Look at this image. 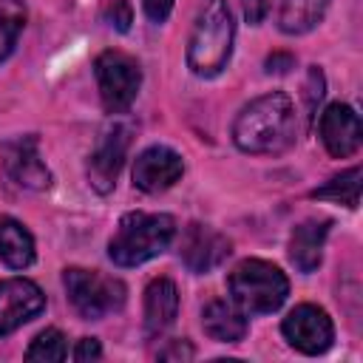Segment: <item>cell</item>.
I'll return each instance as SVG.
<instances>
[{"label":"cell","mask_w":363,"mask_h":363,"mask_svg":"<svg viewBox=\"0 0 363 363\" xmlns=\"http://www.w3.org/2000/svg\"><path fill=\"white\" fill-rule=\"evenodd\" d=\"M284 337L289 346H295L303 354H320L332 346L335 340V326L332 318L315 306V303H301L284 318Z\"/></svg>","instance_id":"obj_7"},{"label":"cell","mask_w":363,"mask_h":363,"mask_svg":"<svg viewBox=\"0 0 363 363\" xmlns=\"http://www.w3.org/2000/svg\"><path fill=\"white\" fill-rule=\"evenodd\" d=\"M329 235V221L326 218H309L292 230L289 238V258L301 272H315L323 258V244Z\"/></svg>","instance_id":"obj_14"},{"label":"cell","mask_w":363,"mask_h":363,"mask_svg":"<svg viewBox=\"0 0 363 363\" xmlns=\"http://www.w3.org/2000/svg\"><path fill=\"white\" fill-rule=\"evenodd\" d=\"M0 261L11 269H26L34 264V238L11 216L0 218Z\"/></svg>","instance_id":"obj_17"},{"label":"cell","mask_w":363,"mask_h":363,"mask_svg":"<svg viewBox=\"0 0 363 363\" xmlns=\"http://www.w3.org/2000/svg\"><path fill=\"white\" fill-rule=\"evenodd\" d=\"M312 199H323V201L357 207L360 204V167H352V170L335 176L332 182H326L323 187H315L312 190Z\"/></svg>","instance_id":"obj_19"},{"label":"cell","mask_w":363,"mask_h":363,"mask_svg":"<svg viewBox=\"0 0 363 363\" xmlns=\"http://www.w3.org/2000/svg\"><path fill=\"white\" fill-rule=\"evenodd\" d=\"M201 326L218 343H235L247 335V318L235 301H210L201 312Z\"/></svg>","instance_id":"obj_16"},{"label":"cell","mask_w":363,"mask_h":363,"mask_svg":"<svg viewBox=\"0 0 363 363\" xmlns=\"http://www.w3.org/2000/svg\"><path fill=\"white\" fill-rule=\"evenodd\" d=\"M184 173V162L176 150L164 145H153L136 156L133 164V184L145 193H162L170 184H176Z\"/></svg>","instance_id":"obj_9"},{"label":"cell","mask_w":363,"mask_h":363,"mask_svg":"<svg viewBox=\"0 0 363 363\" xmlns=\"http://www.w3.org/2000/svg\"><path fill=\"white\" fill-rule=\"evenodd\" d=\"M230 255V241L207 224H190L182 235V261L190 272H210Z\"/></svg>","instance_id":"obj_13"},{"label":"cell","mask_w":363,"mask_h":363,"mask_svg":"<svg viewBox=\"0 0 363 363\" xmlns=\"http://www.w3.org/2000/svg\"><path fill=\"white\" fill-rule=\"evenodd\" d=\"M108 20L119 31H128V26H130V6H128V0H113V6L108 9Z\"/></svg>","instance_id":"obj_22"},{"label":"cell","mask_w":363,"mask_h":363,"mask_svg":"<svg viewBox=\"0 0 363 363\" xmlns=\"http://www.w3.org/2000/svg\"><path fill=\"white\" fill-rule=\"evenodd\" d=\"M295 108L286 94L272 91L250 105L233 122V142L244 153H281L295 142Z\"/></svg>","instance_id":"obj_1"},{"label":"cell","mask_w":363,"mask_h":363,"mask_svg":"<svg viewBox=\"0 0 363 363\" xmlns=\"http://www.w3.org/2000/svg\"><path fill=\"white\" fill-rule=\"evenodd\" d=\"M45 306L43 289L28 278H6L0 281V335L20 329L26 320L40 315Z\"/></svg>","instance_id":"obj_8"},{"label":"cell","mask_w":363,"mask_h":363,"mask_svg":"<svg viewBox=\"0 0 363 363\" xmlns=\"http://www.w3.org/2000/svg\"><path fill=\"white\" fill-rule=\"evenodd\" d=\"M179 312V289L170 278H153L145 289V332L162 335Z\"/></svg>","instance_id":"obj_15"},{"label":"cell","mask_w":363,"mask_h":363,"mask_svg":"<svg viewBox=\"0 0 363 363\" xmlns=\"http://www.w3.org/2000/svg\"><path fill=\"white\" fill-rule=\"evenodd\" d=\"M193 354H196V352H193V346H190L187 340H170V346L159 352L162 360H190Z\"/></svg>","instance_id":"obj_24"},{"label":"cell","mask_w":363,"mask_h":363,"mask_svg":"<svg viewBox=\"0 0 363 363\" xmlns=\"http://www.w3.org/2000/svg\"><path fill=\"white\" fill-rule=\"evenodd\" d=\"M65 354H68V346H65L62 332H60V329H45V332H40V335L31 340V346H28V352H26V360L60 363V360H65Z\"/></svg>","instance_id":"obj_21"},{"label":"cell","mask_w":363,"mask_h":363,"mask_svg":"<svg viewBox=\"0 0 363 363\" xmlns=\"http://www.w3.org/2000/svg\"><path fill=\"white\" fill-rule=\"evenodd\" d=\"M3 164L9 176L28 190H45L51 184V173L40 156L37 139L34 136H20L3 145Z\"/></svg>","instance_id":"obj_11"},{"label":"cell","mask_w":363,"mask_h":363,"mask_svg":"<svg viewBox=\"0 0 363 363\" xmlns=\"http://www.w3.org/2000/svg\"><path fill=\"white\" fill-rule=\"evenodd\" d=\"M62 284H65V292H68L74 309L88 320L105 318V315L122 309V303H125V284L119 278L102 275L96 269L68 267L62 275Z\"/></svg>","instance_id":"obj_5"},{"label":"cell","mask_w":363,"mask_h":363,"mask_svg":"<svg viewBox=\"0 0 363 363\" xmlns=\"http://www.w3.org/2000/svg\"><path fill=\"white\" fill-rule=\"evenodd\" d=\"M306 88H309L306 91L309 111H315V102H320V96H323V74H320V68H312L309 71V85Z\"/></svg>","instance_id":"obj_27"},{"label":"cell","mask_w":363,"mask_h":363,"mask_svg":"<svg viewBox=\"0 0 363 363\" xmlns=\"http://www.w3.org/2000/svg\"><path fill=\"white\" fill-rule=\"evenodd\" d=\"M318 130L326 150L337 159H346L360 147V116L343 102H335L320 113Z\"/></svg>","instance_id":"obj_12"},{"label":"cell","mask_w":363,"mask_h":363,"mask_svg":"<svg viewBox=\"0 0 363 363\" xmlns=\"http://www.w3.org/2000/svg\"><path fill=\"white\" fill-rule=\"evenodd\" d=\"M128 142H130V130L125 125H113L102 133L96 150L91 153V162H88V179H91L94 190L108 193L116 184V176H119L125 153H128Z\"/></svg>","instance_id":"obj_10"},{"label":"cell","mask_w":363,"mask_h":363,"mask_svg":"<svg viewBox=\"0 0 363 363\" xmlns=\"http://www.w3.org/2000/svg\"><path fill=\"white\" fill-rule=\"evenodd\" d=\"M230 295L233 301L244 309V312H252V315H267V312H275L286 295H289V281L286 275L269 264V261H261V258H247L241 261L233 272H230Z\"/></svg>","instance_id":"obj_4"},{"label":"cell","mask_w":363,"mask_h":363,"mask_svg":"<svg viewBox=\"0 0 363 363\" xmlns=\"http://www.w3.org/2000/svg\"><path fill=\"white\" fill-rule=\"evenodd\" d=\"M142 9L153 23H162V20H167V14L173 9V0H142Z\"/></svg>","instance_id":"obj_26"},{"label":"cell","mask_w":363,"mask_h":363,"mask_svg":"<svg viewBox=\"0 0 363 363\" xmlns=\"http://www.w3.org/2000/svg\"><path fill=\"white\" fill-rule=\"evenodd\" d=\"M176 235V221L164 213H128L122 216L108 255L119 267H139L170 247Z\"/></svg>","instance_id":"obj_2"},{"label":"cell","mask_w":363,"mask_h":363,"mask_svg":"<svg viewBox=\"0 0 363 363\" xmlns=\"http://www.w3.org/2000/svg\"><path fill=\"white\" fill-rule=\"evenodd\" d=\"M23 26H26V3L0 0V62L14 51Z\"/></svg>","instance_id":"obj_20"},{"label":"cell","mask_w":363,"mask_h":363,"mask_svg":"<svg viewBox=\"0 0 363 363\" xmlns=\"http://www.w3.org/2000/svg\"><path fill=\"white\" fill-rule=\"evenodd\" d=\"M233 51V17L227 0H207L196 17L190 43H187V65L199 77H216Z\"/></svg>","instance_id":"obj_3"},{"label":"cell","mask_w":363,"mask_h":363,"mask_svg":"<svg viewBox=\"0 0 363 363\" xmlns=\"http://www.w3.org/2000/svg\"><path fill=\"white\" fill-rule=\"evenodd\" d=\"M241 9H244V17H247V23L258 26V23L267 17V11H269V3H267V0H241Z\"/></svg>","instance_id":"obj_25"},{"label":"cell","mask_w":363,"mask_h":363,"mask_svg":"<svg viewBox=\"0 0 363 363\" xmlns=\"http://www.w3.org/2000/svg\"><path fill=\"white\" fill-rule=\"evenodd\" d=\"M292 65H295L292 54H281V51H278V54L267 57V71H269V74H272V71H275V74H284V71H289Z\"/></svg>","instance_id":"obj_28"},{"label":"cell","mask_w":363,"mask_h":363,"mask_svg":"<svg viewBox=\"0 0 363 363\" xmlns=\"http://www.w3.org/2000/svg\"><path fill=\"white\" fill-rule=\"evenodd\" d=\"M99 354H102V346H99V340H94V337H82V340L77 343V349H74V360H77V363L96 360Z\"/></svg>","instance_id":"obj_23"},{"label":"cell","mask_w":363,"mask_h":363,"mask_svg":"<svg viewBox=\"0 0 363 363\" xmlns=\"http://www.w3.org/2000/svg\"><path fill=\"white\" fill-rule=\"evenodd\" d=\"M329 9V0H278V26L286 34H306Z\"/></svg>","instance_id":"obj_18"},{"label":"cell","mask_w":363,"mask_h":363,"mask_svg":"<svg viewBox=\"0 0 363 363\" xmlns=\"http://www.w3.org/2000/svg\"><path fill=\"white\" fill-rule=\"evenodd\" d=\"M94 71H96V85H99L105 111L108 113L128 111L142 85V71L136 60L125 51H102L94 62Z\"/></svg>","instance_id":"obj_6"}]
</instances>
